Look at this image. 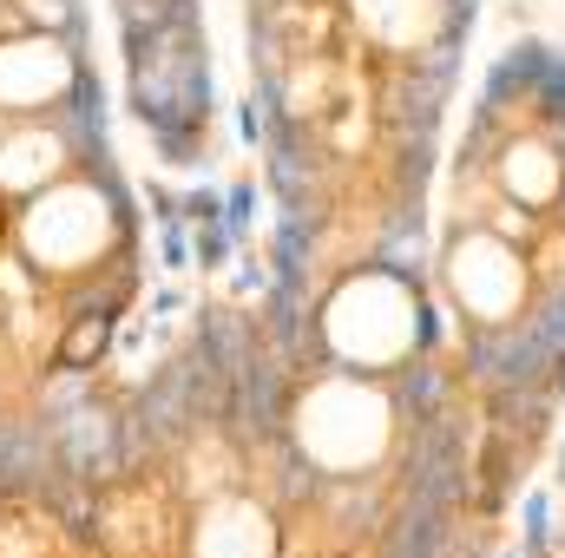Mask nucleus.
Here are the masks:
<instances>
[{
  "label": "nucleus",
  "instance_id": "f257e3e1",
  "mask_svg": "<svg viewBox=\"0 0 565 558\" xmlns=\"http://www.w3.org/2000/svg\"><path fill=\"white\" fill-rule=\"evenodd\" d=\"M440 506H402V519H395V533H388V558H434L440 552Z\"/></svg>",
  "mask_w": 565,
  "mask_h": 558
},
{
  "label": "nucleus",
  "instance_id": "f03ea898",
  "mask_svg": "<svg viewBox=\"0 0 565 558\" xmlns=\"http://www.w3.org/2000/svg\"><path fill=\"white\" fill-rule=\"evenodd\" d=\"M106 342H113V322H106V315H79V322L66 329V342H60V362H66V368H93V362L106 355Z\"/></svg>",
  "mask_w": 565,
  "mask_h": 558
}]
</instances>
